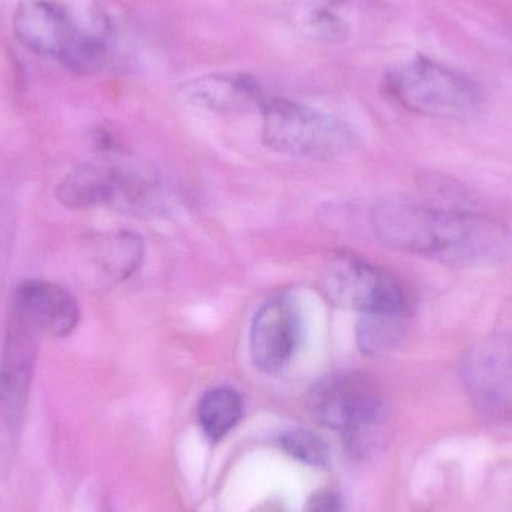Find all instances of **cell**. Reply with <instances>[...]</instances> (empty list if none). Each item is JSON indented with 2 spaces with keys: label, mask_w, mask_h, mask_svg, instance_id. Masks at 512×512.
<instances>
[{
  "label": "cell",
  "mask_w": 512,
  "mask_h": 512,
  "mask_svg": "<svg viewBox=\"0 0 512 512\" xmlns=\"http://www.w3.org/2000/svg\"><path fill=\"white\" fill-rule=\"evenodd\" d=\"M370 224L388 248L451 268H492L512 258V228L480 213L385 201Z\"/></svg>",
  "instance_id": "6da1fadb"
},
{
  "label": "cell",
  "mask_w": 512,
  "mask_h": 512,
  "mask_svg": "<svg viewBox=\"0 0 512 512\" xmlns=\"http://www.w3.org/2000/svg\"><path fill=\"white\" fill-rule=\"evenodd\" d=\"M385 87L405 110L436 119H471L483 105L480 89L469 78L427 57L391 69Z\"/></svg>",
  "instance_id": "7a4b0ae2"
},
{
  "label": "cell",
  "mask_w": 512,
  "mask_h": 512,
  "mask_svg": "<svg viewBox=\"0 0 512 512\" xmlns=\"http://www.w3.org/2000/svg\"><path fill=\"white\" fill-rule=\"evenodd\" d=\"M261 116L265 146L292 158L331 161L345 155L354 141L342 120L291 99H268Z\"/></svg>",
  "instance_id": "3957f363"
},
{
  "label": "cell",
  "mask_w": 512,
  "mask_h": 512,
  "mask_svg": "<svg viewBox=\"0 0 512 512\" xmlns=\"http://www.w3.org/2000/svg\"><path fill=\"white\" fill-rule=\"evenodd\" d=\"M39 336L38 328L11 307L0 352V480L8 477L17 453L35 379Z\"/></svg>",
  "instance_id": "277c9868"
},
{
  "label": "cell",
  "mask_w": 512,
  "mask_h": 512,
  "mask_svg": "<svg viewBox=\"0 0 512 512\" xmlns=\"http://www.w3.org/2000/svg\"><path fill=\"white\" fill-rule=\"evenodd\" d=\"M322 288L331 303L360 315L403 316L409 312L405 286L390 271L366 258L340 252L328 259Z\"/></svg>",
  "instance_id": "5b68a950"
},
{
  "label": "cell",
  "mask_w": 512,
  "mask_h": 512,
  "mask_svg": "<svg viewBox=\"0 0 512 512\" xmlns=\"http://www.w3.org/2000/svg\"><path fill=\"white\" fill-rule=\"evenodd\" d=\"M309 409L322 426L360 436L384 417V400L363 373H340L319 382L309 396Z\"/></svg>",
  "instance_id": "8992f818"
},
{
  "label": "cell",
  "mask_w": 512,
  "mask_h": 512,
  "mask_svg": "<svg viewBox=\"0 0 512 512\" xmlns=\"http://www.w3.org/2000/svg\"><path fill=\"white\" fill-rule=\"evenodd\" d=\"M460 378L474 405L489 417H512V334L478 340L463 357Z\"/></svg>",
  "instance_id": "52a82bcc"
},
{
  "label": "cell",
  "mask_w": 512,
  "mask_h": 512,
  "mask_svg": "<svg viewBox=\"0 0 512 512\" xmlns=\"http://www.w3.org/2000/svg\"><path fill=\"white\" fill-rule=\"evenodd\" d=\"M303 337L298 304L288 295L265 301L255 313L249 336L252 363L265 375L283 372L294 360Z\"/></svg>",
  "instance_id": "ba28073f"
},
{
  "label": "cell",
  "mask_w": 512,
  "mask_h": 512,
  "mask_svg": "<svg viewBox=\"0 0 512 512\" xmlns=\"http://www.w3.org/2000/svg\"><path fill=\"white\" fill-rule=\"evenodd\" d=\"M83 27L71 12L54 0H21L12 17L17 41L38 56L60 62Z\"/></svg>",
  "instance_id": "9c48e42d"
},
{
  "label": "cell",
  "mask_w": 512,
  "mask_h": 512,
  "mask_svg": "<svg viewBox=\"0 0 512 512\" xmlns=\"http://www.w3.org/2000/svg\"><path fill=\"white\" fill-rule=\"evenodd\" d=\"M132 165L92 161L72 170L57 185L56 198L71 210L114 207L122 210L131 188Z\"/></svg>",
  "instance_id": "30bf717a"
},
{
  "label": "cell",
  "mask_w": 512,
  "mask_h": 512,
  "mask_svg": "<svg viewBox=\"0 0 512 512\" xmlns=\"http://www.w3.org/2000/svg\"><path fill=\"white\" fill-rule=\"evenodd\" d=\"M12 309L24 316L39 333L66 339L77 330L81 310L77 298L59 283L27 279L18 283Z\"/></svg>",
  "instance_id": "8fae6325"
},
{
  "label": "cell",
  "mask_w": 512,
  "mask_h": 512,
  "mask_svg": "<svg viewBox=\"0 0 512 512\" xmlns=\"http://www.w3.org/2000/svg\"><path fill=\"white\" fill-rule=\"evenodd\" d=\"M183 101L213 113L261 111L268 101L258 81L243 72H215L180 86Z\"/></svg>",
  "instance_id": "7c38bea8"
},
{
  "label": "cell",
  "mask_w": 512,
  "mask_h": 512,
  "mask_svg": "<svg viewBox=\"0 0 512 512\" xmlns=\"http://www.w3.org/2000/svg\"><path fill=\"white\" fill-rule=\"evenodd\" d=\"M143 259V239L132 231L101 234L86 249L90 276L102 286L126 282L140 270Z\"/></svg>",
  "instance_id": "4fadbf2b"
},
{
  "label": "cell",
  "mask_w": 512,
  "mask_h": 512,
  "mask_svg": "<svg viewBox=\"0 0 512 512\" xmlns=\"http://www.w3.org/2000/svg\"><path fill=\"white\" fill-rule=\"evenodd\" d=\"M351 0H295L294 18L304 35L339 44L351 35Z\"/></svg>",
  "instance_id": "5bb4252c"
},
{
  "label": "cell",
  "mask_w": 512,
  "mask_h": 512,
  "mask_svg": "<svg viewBox=\"0 0 512 512\" xmlns=\"http://www.w3.org/2000/svg\"><path fill=\"white\" fill-rule=\"evenodd\" d=\"M245 405L242 396L231 387L207 391L198 403V421L210 441L224 439L242 420Z\"/></svg>",
  "instance_id": "9a60e30c"
},
{
  "label": "cell",
  "mask_w": 512,
  "mask_h": 512,
  "mask_svg": "<svg viewBox=\"0 0 512 512\" xmlns=\"http://www.w3.org/2000/svg\"><path fill=\"white\" fill-rule=\"evenodd\" d=\"M403 316L360 315L357 345L366 355H382L394 351L403 336Z\"/></svg>",
  "instance_id": "2e32d148"
},
{
  "label": "cell",
  "mask_w": 512,
  "mask_h": 512,
  "mask_svg": "<svg viewBox=\"0 0 512 512\" xmlns=\"http://www.w3.org/2000/svg\"><path fill=\"white\" fill-rule=\"evenodd\" d=\"M17 197L14 189L0 185V291L8 274L17 234Z\"/></svg>",
  "instance_id": "e0dca14e"
},
{
  "label": "cell",
  "mask_w": 512,
  "mask_h": 512,
  "mask_svg": "<svg viewBox=\"0 0 512 512\" xmlns=\"http://www.w3.org/2000/svg\"><path fill=\"white\" fill-rule=\"evenodd\" d=\"M280 445L289 456L307 463V465L321 466L327 463L328 451L319 436L307 430H291L280 439Z\"/></svg>",
  "instance_id": "ac0fdd59"
},
{
  "label": "cell",
  "mask_w": 512,
  "mask_h": 512,
  "mask_svg": "<svg viewBox=\"0 0 512 512\" xmlns=\"http://www.w3.org/2000/svg\"><path fill=\"white\" fill-rule=\"evenodd\" d=\"M304 512H340V504L333 495H319L307 505Z\"/></svg>",
  "instance_id": "d6986e66"
}]
</instances>
